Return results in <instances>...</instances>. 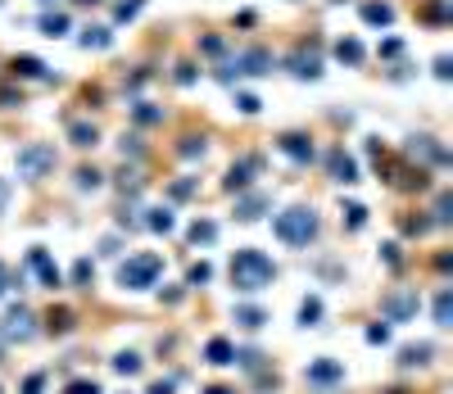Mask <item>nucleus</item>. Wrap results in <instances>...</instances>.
<instances>
[{
    "label": "nucleus",
    "mask_w": 453,
    "mask_h": 394,
    "mask_svg": "<svg viewBox=\"0 0 453 394\" xmlns=\"http://www.w3.org/2000/svg\"><path fill=\"white\" fill-rule=\"evenodd\" d=\"M227 272H231V286H236L240 294H259V290H267L277 281V263L263 250H236Z\"/></svg>",
    "instance_id": "f257e3e1"
},
{
    "label": "nucleus",
    "mask_w": 453,
    "mask_h": 394,
    "mask_svg": "<svg viewBox=\"0 0 453 394\" xmlns=\"http://www.w3.org/2000/svg\"><path fill=\"white\" fill-rule=\"evenodd\" d=\"M317 213H313V204H295V208H286V213H277V240L281 245H290V250H309V245L317 240Z\"/></svg>",
    "instance_id": "f03ea898"
},
{
    "label": "nucleus",
    "mask_w": 453,
    "mask_h": 394,
    "mask_svg": "<svg viewBox=\"0 0 453 394\" xmlns=\"http://www.w3.org/2000/svg\"><path fill=\"white\" fill-rule=\"evenodd\" d=\"M59 164V154H55V145L50 141H28L23 150L14 154V172L23 181H41V177H50Z\"/></svg>",
    "instance_id": "7ed1b4c3"
},
{
    "label": "nucleus",
    "mask_w": 453,
    "mask_h": 394,
    "mask_svg": "<svg viewBox=\"0 0 453 394\" xmlns=\"http://www.w3.org/2000/svg\"><path fill=\"white\" fill-rule=\"evenodd\" d=\"M159 277H164V258L159 254H132L127 263L118 267V286L122 290H150Z\"/></svg>",
    "instance_id": "20e7f679"
},
{
    "label": "nucleus",
    "mask_w": 453,
    "mask_h": 394,
    "mask_svg": "<svg viewBox=\"0 0 453 394\" xmlns=\"http://www.w3.org/2000/svg\"><path fill=\"white\" fill-rule=\"evenodd\" d=\"M259 73H272V55L267 50H240L236 59H227V64L218 68V78L240 82V78H259Z\"/></svg>",
    "instance_id": "39448f33"
},
{
    "label": "nucleus",
    "mask_w": 453,
    "mask_h": 394,
    "mask_svg": "<svg viewBox=\"0 0 453 394\" xmlns=\"http://www.w3.org/2000/svg\"><path fill=\"white\" fill-rule=\"evenodd\" d=\"M36 336V313L23 309V304H14V309L5 313V322H0V344H28Z\"/></svg>",
    "instance_id": "423d86ee"
},
{
    "label": "nucleus",
    "mask_w": 453,
    "mask_h": 394,
    "mask_svg": "<svg viewBox=\"0 0 453 394\" xmlns=\"http://www.w3.org/2000/svg\"><path fill=\"white\" fill-rule=\"evenodd\" d=\"M417 309H422V299H417L412 286H399V290H390L381 299V317H385V322H408V317H417Z\"/></svg>",
    "instance_id": "0eeeda50"
},
{
    "label": "nucleus",
    "mask_w": 453,
    "mask_h": 394,
    "mask_svg": "<svg viewBox=\"0 0 453 394\" xmlns=\"http://www.w3.org/2000/svg\"><path fill=\"white\" fill-rule=\"evenodd\" d=\"M28 267H32L36 277H41V286H46V290H59V286H64V277H59V267H55L50 250H41V245H32V250H28Z\"/></svg>",
    "instance_id": "6e6552de"
},
{
    "label": "nucleus",
    "mask_w": 453,
    "mask_h": 394,
    "mask_svg": "<svg viewBox=\"0 0 453 394\" xmlns=\"http://www.w3.org/2000/svg\"><path fill=\"white\" fill-rule=\"evenodd\" d=\"M263 168V159L259 154H245V159H236V164L227 168V181L223 186L231 191V195H240V191H250V181H254V172Z\"/></svg>",
    "instance_id": "1a4fd4ad"
},
{
    "label": "nucleus",
    "mask_w": 453,
    "mask_h": 394,
    "mask_svg": "<svg viewBox=\"0 0 453 394\" xmlns=\"http://www.w3.org/2000/svg\"><path fill=\"white\" fill-rule=\"evenodd\" d=\"M304 380L317 385V390H326V385H336V380H345V363L340 358H317V363L304 367Z\"/></svg>",
    "instance_id": "9d476101"
},
{
    "label": "nucleus",
    "mask_w": 453,
    "mask_h": 394,
    "mask_svg": "<svg viewBox=\"0 0 453 394\" xmlns=\"http://www.w3.org/2000/svg\"><path fill=\"white\" fill-rule=\"evenodd\" d=\"M277 150L286 159H295V164H313V141L304 137V132H286V137L277 141Z\"/></svg>",
    "instance_id": "9b49d317"
},
{
    "label": "nucleus",
    "mask_w": 453,
    "mask_h": 394,
    "mask_svg": "<svg viewBox=\"0 0 453 394\" xmlns=\"http://www.w3.org/2000/svg\"><path fill=\"white\" fill-rule=\"evenodd\" d=\"M326 168H331V177L340 181V186H353V181H358V164H353V154H345L340 145L326 154Z\"/></svg>",
    "instance_id": "f8f14e48"
},
{
    "label": "nucleus",
    "mask_w": 453,
    "mask_h": 394,
    "mask_svg": "<svg viewBox=\"0 0 453 394\" xmlns=\"http://www.w3.org/2000/svg\"><path fill=\"white\" fill-rule=\"evenodd\" d=\"M408 154L422 159V164H449L444 145H435V137H412V141H408Z\"/></svg>",
    "instance_id": "ddd939ff"
},
{
    "label": "nucleus",
    "mask_w": 453,
    "mask_h": 394,
    "mask_svg": "<svg viewBox=\"0 0 453 394\" xmlns=\"http://www.w3.org/2000/svg\"><path fill=\"white\" fill-rule=\"evenodd\" d=\"M204 363H213V367H231V363H236V344H231L227 336H213L209 344H204Z\"/></svg>",
    "instance_id": "4468645a"
},
{
    "label": "nucleus",
    "mask_w": 453,
    "mask_h": 394,
    "mask_svg": "<svg viewBox=\"0 0 453 394\" xmlns=\"http://www.w3.org/2000/svg\"><path fill=\"white\" fill-rule=\"evenodd\" d=\"M267 204H272V200H267L263 191H254V195H240V200H236V218H240V223H254V218H259Z\"/></svg>",
    "instance_id": "2eb2a0df"
},
{
    "label": "nucleus",
    "mask_w": 453,
    "mask_h": 394,
    "mask_svg": "<svg viewBox=\"0 0 453 394\" xmlns=\"http://www.w3.org/2000/svg\"><path fill=\"white\" fill-rule=\"evenodd\" d=\"M231 317H236L240 331H259V326L267 322V313L259 309V304H236V313H231Z\"/></svg>",
    "instance_id": "dca6fc26"
},
{
    "label": "nucleus",
    "mask_w": 453,
    "mask_h": 394,
    "mask_svg": "<svg viewBox=\"0 0 453 394\" xmlns=\"http://www.w3.org/2000/svg\"><path fill=\"white\" fill-rule=\"evenodd\" d=\"M431 353H435V344H403L399 349V367H422V363H431Z\"/></svg>",
    "instance_id": "f3484780"
},
{
    "label": "nucleus",
    "mask_w": 453,
    "mask_h": 394,
    "mask_svg": "<svg viewBox=\"0 0 453 394\" xmlns=\"http://www.w3.org/2000/svg\"><path fill=\"white\" fill-rule=\"evenodd\" d=\"M68 137H73V145H82V150L100 145V132H95V122H68Z\"/></svg>",
    "instance_id": "a211bd4d"
},
{
    "label": "nucleus",
    "mask_w": 453,
    "mask_h": 394,
    "mask_svg": "<svg viewBox=\"0 0 453 394\" xmlns=\"http://www.w3.org/2000/svg\"><path fill=\"white\" fill-rule=\"evenodd\" d=\"M186 236H191V245H213V240H218V223H209V218H195Z\"/></svg>",
    "instance_id": "6ab92c4d"
},
{
    "label": "nucleus",
    "mask_w": 453,
    "mask_h": 394,
    "mask_svg": "<svg viewBox=\"0 0 453 394\" xmlns=\"http://www.w3.org/2000/svg\"><path fill=\"white\" fill-rule=\"evenodd\" d=\"M435 326H453V290L439 286L435 294Z\"/></svg>",
    "instance_id": "aec40b11"
},
{
    "label": "nucleus",
    "mask_w": 453,
    "mask_h": 394,
    "mask_svg": "<svg viewBox=\"0 0 453 394\" xmlns=\"http://www.w3.org/2000/svg\"><path fill=\"white\" fill-rule=\"evenodd\" d=\"M9 68H14V78H46V64L36 55H18Z\"/></svg>",
    "instance_id": "412c9836"
},
{
    "label": "nucleus",
    "mask_w": 453,
    "mask_h": 394,
    "mask_svg": "<svg viewBox=\"0 0 453 394\" xmlns=\"http://www.w3.org/2000/svg\"><path fill=\"white\" fill-rule=\"evenodd\" d=\"M145 227H150V231H159V236H168V231L177 227L173 208H150V218H145Z\"/></svg>",
    "instance_id": "4be33fe9"
},
{
    "label": "nucleus",
    "mask_w": 453,
    "mask_h": 394,
    "mask_svg": "<svg viewBox=\"0 0 453 394\" xmlns=\"http://www.w3.org/2000/svg\"><path fill=\"white\" fill-rule=\"evenodd\" d=\"M340 218H345V227H349V231H363V227H367V204L349 200L345 208H340Z\"/></svg>",
    "instance_id": "5701e85b"
},
{
    "label": "nucleus",
    "mask_w": 453,
    "mask_h": 394,
    "mask_svg": "<svg viewBox=\"0 0 453 394\" xmlns=\"http://www.w3.org/2000/svg\"><path fill=\"white\" fill-rule=\"evenodd\" d=\"M363 18L372 23V28H385V23L395 18V9H390L385 0H372V5H363Z\"/></svg>",
    "instance_id": "b1692460"
},
{
    "label": "nucleus",
    "mask_w": 453,
    "mask_h": 394,
    "mask_svg": "<svg viewBox=\"0 0 453 394\" xmlns=\"http://www.w3.org/2000/svg\"><path fill=\"white\" fill-rule=\"evenodd\" d=\"M336 59L340 64H363V46L353 36H345V41H336Z\"/></svg>",
    "instance_id": "393cba45"
},
{
    "label": "nucleus",
    "mask_w": 453,
    "mask_h": 394,
    "mask_svg": "<svg viewBox=\"0 0 453 394\" xmlns=\"http://www.w3.org/2000/svg\"><path fill=\"white\" fill-rule=\"evenodd\" d=\"M317 322H322V299L309 294V299L299 304V326H317Z\"/></svg>",
    "instance_id": "a878e982"
},
{
    "label": "nucleus",
    "mask_w": 453,
    "mask_h": 394,
    "mask_svg": "<svg viewBox=\"0 0 453 394\" xmlns=\"http://www.w3.org/2000/svg\"><path fill=\"white\" fill-rule=\"evenodd\" d=\"M290 68H295V78H322V64H317V59L313 55H295V59H290Z\"/></svg>",
    "instance_id": "bb28decb"
},
{
    "label": "nucleus",
    "mask_w": 453,
    "mask_h": 394,
    "mask_svg": "<svg viewBox=\"0 0 453 394\" xmlns=\"http://www.w3.org/2000/svg\"><path fill=\"white\" fill-rule=\"evenodd\" d=\"M109 41H114V32H109V28H87V32H82V46H87V50H105Z\"/></svg>",
    "instance_id": "cd10ccee"
},
{
    "label": "nucleus",
    "mask_w": 453,
    "mask_h": 394,
    "mask_svg": "<svg viewBox=\"0 0 453 394\" xmlns=\"http://www.w3.org/2000/svg\"><path fill=\"white\" fill-rule=\"evenodd\" d=\"M91 281H95V267H91V258H78V263H73V286L91 290Z\"/></svg>",
    "instance_id": "c85d7f7f"
},
{
    "label": "nucleus",
    "mask_w": 453,
    "mask_h": 394,
    "mask_svg": "<svg viewBox=\"0 0 453 394\" xmlns=\"http://www.w3.org/2000/svg\"><path fill=\"white\" fill-rule=\"evenodd\" d=\"M100 186H105L100 168H78V191H100Z\"/></svg>",
    "instance_id": "c756f323"
},
{
    "label": "nucleus",
    "mask_w": 453,
    "mask_h": 394,
    "mask_svg": "<svg viewBox=\"0 0 453 394\" xmlns=\"http://www.w3.org/2000/svg\"><path fill=\"white\" fill-rule=\"evenodd\" d=\"M204 150H209V145H204V137H181V145H177L181 159H204Z\"/></svg>",
    "instance_id": "7c9ffc66"
},
{
    "label": "nucleus",
    "mask_w": 453,
    "mask_h": 394,
    "mask_svg": "<svg viewBox=\"0 0 453 394\" xmlns=\"http://www.w3.org/2000/svg\"><path fill=\"white\" fill-rule=\"evenodd\" d=\"M114 372H118V376H137V372H141V353H118V358H114Z\"/></svg>",
    "instance_id": "2f4dec72"
},
{
    "label": "nucleus",
    "mask_w": 453,
    "mask_h": 394,
    "mask_svg": "<svg viewBox=\"0 0 453 394\" xmlns=\"http://www.w3.org/2000/svg\"><path fill=\"white\" fill-rule=\"evenodd\" d=\"M204 281H213V267H209V263H191V272H186V286H191V290H200Z\"/></svg>",
    "instance_id": "473e14b6"
},
{
    "label": "nucleus",
    "mask_w": 453,
    "mask_h": 394,
    "mask_svg": "<svg viewBox=\"0 0 453 394\" xmlns=\"http://www.w3.org/2000/svg\"><path fill=\"white\" fill-rule=\"evenodd\" d=\"M449 218H453V195L444 191V195H439V200H435V218H431V227H444Z\"/></svg>",
    "instance_id": "72a5a7b5"
},
{
    "label": "nucleus",
    "mask_w": 453,
    "mask_h": 394,
    "mask_svg": "<svg viewBox=\"0 0 453 394\" xmlns=\"http://www.w3.org/2000/svg\"><path fill=\"white\" fill-rule=\"evenodd\" d=\"M41 32H46V36H64V32H68V14H46V18H41Z\"/></svg>",
    "instance_id": "f704fd0d"
},
{
    "label": "nucleus",
    "mask_w": 453,
    "mask_h": 394,
    "mask_svg": "<svg viewBox=\"0 0 453 394\" xmlns=\"http://www.w3.org/2000/svg\"><path fill=\"white\" fill-rule=\"evenodd\" d=\"M132 118H137V122H164V109H154V105H132Z\"/></svg>",
    "instance_id": "c9c22d12"
},
{
    "label": "nucleus",
    "mask_w": 453,
    "mask_h": 394,
    "mask_svg": "<svg viewBox=\"0 0 453 394\" xmlns=\"http://www.w3.org/2000/svg\"><path fill=\"white\" fill-rule=\"evenodd\" d=\"M195 186H200L195 177H181V181H173V186H168V195H173V200H191Z\"/></svg>",
    "instance_id": "e433bc0d"
},
{
    "label": "nucleus",
    "mask_w": 453,
    "mask_h": 394,
    "mask_svg": "<svg viewBox=\"0 0 453 394\" xmlns=\"http://www.w3.org/2000/svg\"><path fill=\"white\" fill-rule=\"evenodd\" d=\"M141 9H145V0H118V9H114V14H118V23H127V18H137Z\"/></svg>",
    "instance_id": "4c0bfd02"
},
{
    "label": "nucleus",
    "mask_w": 453,
    "mask_h": 394,
    "mask_svg": "<svg viewBox=\"0 0 453 394\" xmlns=\"http://www.w3.org/2000/svg\"><path fill=\"white\" fill-rule=\"evenodd\" d=\"M236 363L250 367V372H259V367H263V353H259V349H236Z\"/></svg>",
    "instance_id": "58836bf2"
},
{
    "label": "nucleus",
    "mask_w": 453,
    "mask_h": 394,
    "mask_svg": "<svg viewBox=\"0 0 453 394\" xmlns=\"http://www.w3.org/2000/svg\"><path fill=\"white\" fill-rule=\"evenodd\" d=\"M68 326H73V313H68V309H50V331H59V336H64Z\"/></svg>",
    "instance_id": "ea45409f"
},
{
    "label": "nucleus",
    "mask_w": 453,
    "mask_h": 394,
    "mask_svg": "<svg viewBox=\"0 0 453 394\" xmlns=\"http://www.w3.org/2000/svg\"><path fill=\"white\" fill-rule=\"evenodd\" d=\"M236 109H240V114H259V95H250V91H236Z\"/></svg>",
    "instance_id": "a19ab883"
},
{
    "label": "nucleus",
    "mask_w": 453,
    "mask_h": 394,
    "mask_svg": "<svg viewBox=\"0 0 453 394\" xmlns=\"http://www.w3.org/2000/svg\"><path fill=\"white\" fill-rule=\"evenodd\" d=\"M403 231H408V236H422V231H431V218H403Z\"/></svg>",
    "instance_id": "79ce46f5"
},
{
    "label": "nucleus",
    "mask_w": 453,
    "mask_h": 394,
    "mask_svg": "<svg viewBox=\"0 0 453 394\" xmlns=\"http://www.w3.org/2000/svg\"><path fill=\"white\" fill-rule=\"evenodd\" d=\"M68 394H105L95 380H68Z\"/></svg>",
    "instance_id": "37998d69"
},
{
    "label": "nucleus",
    "mask_w": 453,
    "mask_h": 394,
    "mask_svg": "<svg viewBox=\"0 0 453 394\" xmlns=\"http://www.w3.org/2000/svg\"><path fill=\"white\" fill-rule=\"evenodd\" d=\"M41 390H46V372H32L23 380V394H41Z\"/></svg>",
    "instance_id": "c03bdc74"
},
{
    "label": "nucleus",
    "mask_w": 453,
    "mask_h": 394,
    "mask_svg": "<svg viewBox=\"0 0 453 394\" xmlns=\"http://www.w3.org/2000/svg\"><path fill=\"white\" fill-rule=\"evenodd\" d=\"M385 340H390V326H381V322L367 326V344H385Z\"/></svg>",
    "instance_id": "a18cd8bd"
},
{
    "label": "nucleus",
    "mask_w": 453,
    "mask_h": 394,
    "mask_svg": "<svg viewBox=\"0 0 453 394\" xmlns=\"http://www.w3.org/2000/svg\"><path fill=\"white\" fill-rule=\"evenodd\" d=\"M200 46H204V55H223V36H204Z\"/></svg>",
    "instance_id": "49530a36"
},
{
    "label": "nucleus",
    "mask_w": 453,
    "mask_h": 394,
    "mask_svg": "<svg viewBox=\"0 0 453 394\" xmlns=\"http://www.w3.org/2000/svg\"><path fill=\"white\" fill-rule=\"evenodd\" d=\"M449 9H444V0H431V5H426V18H444Z\"/></svg>",
    "instance_id": "de8ad7c7"
},
{
    "label": "nucleus",
    "mask_w": 453,
    "mask_h": 394,
    "mask_svg": "<svg viewBox=\"0 0 453 394\" xmlns=\"http://www.w3.org/2000/svg\"><path fill=\"white\" fill-rule=\"evenodd\" d=\"M385 263H390V267H399V263H403V254H399V245H385Z\"/></svg>",
    "instance_id": "09e8293b"
},
{
    "label": "nucleus",
    "mask_w": 453,
    "mask_h": 394,
    "mask_svg": "<svg viewBox=\"0 0 453 394\" xmlns=\"http://www.w3.org/2000/svg\"><path fill=\"white\" fill-rule=\"evenodd\" d=\"M173 385H177V380H154V385L145 390V394H173Z\"/></svg>",
    "instance_id": "8fccbe9b"
},
{
    "label": "nucleus",
    "mask_w": 453,
    "mask_h": 394,
    "mask_svg": "<svg viewBox=\"0 0 453 394\" xmlns=\"http://www.w3.org/2000/svg\"><path fill=\"white\" fill-rule=\"evenodd\" d=\"M177 82H181V86H191V82H195V68H191V64H181V68H177Z\"/></svg>",
    "instance_id": "3c124183"
},
{
    "label": "nucleus",
    "mask_w": 453,
    "mask_h": 394,
    "mask_svg": "<svg viewBox=\"0 0 453 394\" xmlns=\"http://www.w3.org/2000/svg\"><path fill=\"white\" fill-rule=\"evenodd\" d=\"M449 73H453V64H449L444 55H439V59H435V78H449Z\"/></svg>",
    "instance_id": "603ef678"
},
{
    "label": "nucleus",
    "mask_w": 453,
    "mask_h": 394,
    "mask_svg": "<svg viewBox=\"0 0 453 394\" xmlns=\"http://www.w3.org/2000/svg\"><path fill=\"white\" fill-rule=\"evenodd\" d=\"M5 208H9V181L0 177V213H5Z\"/></svg>",
    "instance_id": "864d4df0"
},
{
    "label": "nucleus",
    "mask_w": 453,
    "mask_h": 394,
    "mask_svg": "<svg viewBox=\"0 0 453 394\" xmlns=\"http://www.w3.org/2000/svg\"><path fill=\"white\" fill-rule=\"evenodd\" d=\"M9 105H18V95L14 91H0V109H9Z\"/></svg>",
    "instance_id": "5fc2aeb1"
},
{
    "label": "nucleus",
    "mask_w": 453,
    "mask_h": 394,
    "mask_svg": "<svg viewBox=\"0 0 453 394\" xmlns=\"http://www.w3.org/2000/svg\"><path fill=\"white\" fill-rule=\"evenodd\" d=\"M5 290H9V267L0 263V294H5Z\"/></svg>",
    "instance_id": "6e6d98bb"
},
{
    "label": "nucleus",
    "mask_w": 453,
    "mask_h": 394,
    "mask_svg": "<svg viewBox=\"0 0 453 394\" xmlns=\"http://www.w3.org/2000/svg\"><path fill=\"white\" fill-rule=\"evenodd\" d=\"M200 394H236V390H227V385H209V390H200Z\"/></svg>",
    "instance_id": "4d7b16f0"
},
{
    "label": "nucleus",
    "mask_w": 453,
    "mask_h": 394,
    "mask_svg": "<svg viewBox=\"0 0 453 394\" xmlns=\"http://www.w3.org/2000/svg\"><path fill=\"white\" fill-rule=\"evenodd\" d=\"M385 394H408V390H385Z\"/></svg>",
    "instance_id": "13d9d810"
},
{
    "label": "nucleus",
    "mask_w": 453,
    "mask_h": 394,
    "mask_svg": "<svg viewBox=\"0 0 453 394\" xmlns=\"http://www.w3.org/2000/svg\"><path fill=\"white\" fill-rule=\"evenodd\" d=\"M0 349H5V344H0Z\"/></svg>",
    "instance_id": "bf43d9fd"
},
{
    "label": "nucleus",
    "mask_w": 453,
    "mask_h": 394,
    "mask_svg": "<svg viewBox=\"0 0 453 394\" xmlns=\"http://www.w3.org/2000/svg\"><path fill=\"white\" fill-rule=\"evenodd\" d=\"M87 5H91V0H87Z\"/></svg>",
    "instance_id": "052dcab7"
}]
</instances>
